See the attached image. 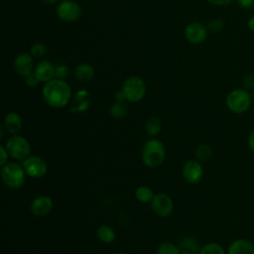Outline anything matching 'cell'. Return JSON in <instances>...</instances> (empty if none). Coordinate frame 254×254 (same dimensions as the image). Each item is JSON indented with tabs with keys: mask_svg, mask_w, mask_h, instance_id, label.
<instances>
[{
	"mask_svg": "<svg viewBox=\"0 0 254 254\" xmlns=\"http://www.w3.org/2000/svg\"><path fill=\"white\" fill-rule=\"evenodd\" d=\"M43 97L48 105L54 108L65 106L71 97L70 86L63 79L54 78L43 87Z\"/></svg>",
	"mask_w": 254,
	"mask_h": 254,
	"instance_id": "6da1fadb",
	"label": "cell"
},
{
	"mask_svg": "<svg viewBox=\"0 0 254 254\" xmlns=\"http://www.w3.org/2000/svg\"><path fill=\"white\" fill-rule=\"evenodd\" d=\"M166 157V150L163 143L157 139L147 141L142 150V161L150 168L162 165Z\"/></svg>",
	"mask_w": 254,
	"mask_h": 254,
	"instance_id": "7a4b0ae2",
	"label": "cell"
},
{
	"mask_svg": "<svg viewBox=\"0 0 254 254\" xmlns=\"http://www.w3.org/2000/svg\"><path fill=\"white\" fill-rule=\"evenodd\" d=\"M225 102L227 108L231 112L242 114L250 108L252 104V95H250L248 90L244 88H235L227 94Z\"/></svg>",
	"mask_w": 254,
	"mask_h": 254,
	"instance_id": "3957f363",
	"label": "cell"
},
{
	"mask_svg": "<svg viewBox=\"0 0 254 254\" xmlns=\"http://www.w3.org/2000/svg\"><path fill=\"white\" fill-rule=\"evenodd\" d=\"M25 170L17 163H7L2 166L1 178L5 186L11 189H19L25 183Z\"/></svg>",
	"mask_w": 254,
	"mask_h": 254,
	"instance_id": "277c9868",
	"label": "cell"
},
{
	"mask_svg": "<svg viewBox=\"0 0 254 254\" xmlns=\"http://www.w3.org/2000/svg\"><path fill=\"white\" fill-rule=\"evenodd\" d=\"M121 90L123 91L126 100L130 102H137L144 97L146 85L141 77L134 75L125 80Z\"/></svg>",
	"mask_w": 254,
	"mask_h": 254,
	"instance_id": "5b68a950",
	"label": "cell"
},
{
	"mask_svg": "<svg viewBox=\"0 0 254 254\" xmlns=\"http://www.w3.org/2000/svg\"><path fill=\"white\" fill-rule=\"evenodd\" d=\"M6 149L9 155L16 160H25L31 153V145L28 140L20 135L15 134L6 142Z\"/></svg>",
	"mask_w": 254,
	"mask_h": 254,
	"instance_id": "8992f818",
	"label": "cell"
},
{
	"mask_svg": "<svg viewBox=\"0 0 254 254\" xmlns=\"http://www.w3.org/2000/svg\"><path fill=\"white\" fill-rule=\"evenodd\" d=\"M22 166L26 174L35 179L44 177L48 172V166L46 162L38 156H29L22 161Z\"/></svg>",
	"mask_w": 254,
	"mask_h": 254,
	"instance_id": "52a82bcc",
	"label": "cell"
},
{
	"mask_svg": "<svg viewBox=\"0 0 254 254\" xmlns=\"http://www.w3.org/2000/svg\"><path fill=\"white\" fill-rule=\"evenodd\" d=\"M57 15L64 22L76 21L81 15L80 6L71 0L62 1L57 7Z\"/></svg>",
	"mask_w": 254,
	"mask_h": 254,
	"instance_id": "ba28073f",
	"label": "cell"
},
{
	"mask_svg": "<svg viewBox=\"0 0 254 254\" xmlns=\"http://www.w3.org/2000/svg\"><path fill=\"white\" fill-rule=\"evenodd\" d=\"M151 207L157 215L166 217L172 213L174 204L172 198L168 194L161 192L154 195L151 200Z\"/></svg>",
	"mask_w": 254,
	"mask_h": 254,
	"instance_id": "9c48e42d",
	"label": "cell"
},
{
	"mask_svg": "<svg viewBox=\"0 0 254 254\" xmlns=\"http://www.w3.org/2000/svg\"><path fill=\"white\" fill-rule=\"evenodd\" d=\"M207 28L199 22H192L185 29V36L187 40L192 44H200L207 37Z\"/></svg>",
	"mask_w": 254,
	"mask_h": 254,
	"instance_id": "30bf717a",
	"label": "cell"
},
{
	"mask_svg": "<svg viewBox=\"0 0 254 254\" xmlns=\"http://www.w3.org/2000/svg\"><path fill=\"white\" fill-rule=\"evenodd\" d=\"M203 176V169L200 163L195 160H190L183 167V177L190 184H197Z\"/></svg>",
	"mask_w": 254,
	"mask_h": 254,
	"instance_id": "8fae6325",
	"label": "cell"
},
{
	"mask_svg": "<svg viewBox=\"0 0 254 254\" xmlns=\"http://www.w3.org/2000/svg\"><path fill=\"white\" fill-rule=\"evenodd\" d=\"M14 67L16 72L23 77H27L33 70L32 55L28 53L19 54L14 60Z\"/></svg>",
	"mask_w": 254,
	"mask_h": 254,
	"instance_id": "7c38bea8",
	"label": "cell"
},
{
	"mask_svg": "<svg viewBox=\"0 0 254 254\" xmlns=\"http://www.w3.org/2000/svg\"><path fill=\"white\" fill-rule=\"evenodd\" d=\"M31 212L36 216H45L53 208V200L48 195H41L36 197L31 203Z\"/></svg>",
	"mask_w": 254,
	"mask_h": 254,
	"instance_id": "4fadbf2b",
	"label": "cell"
},
{
	"mask_svg": "<svg viewBox=\"0 0 254 254\" xmlns=\"http://www.w3.org/2000/svg\"><path fill=\"white\" fill-rule=\"evenodd\" d=\"M89 103H90V97H89L88 91L85 89H80L73 96L69 110L73 113L84 112L85 110L88 109Z\"/></svg>",
	"mask_w": 254,
	"mask_h": 254,
	"instance_id": "5bb4252c",
	"label": "cell"
},
{
	"mask_svg": "<svg viewBox=\"0 0 254 254\" xmlns=\"http://www.w3.org/2000/svg\"><path fill=\"white\" fill-rule=\"evenodd\" d=\"M227 254H254V244L246 238L235 239L228 246Z\"/></svg>",
	"mask_w": 254,
	"mask_h": 254,
	"instance_id": "9a60e30c",
	"label": "cell"
},
{
	"mask_svg": "<svg viewBox=\"0 0 254 254\" xmlns=\"http://www.w3.org/2000/svg\"><path fill=\"white\" fill-rule=\"evenodd\" d=\"M56 66L49 61L39 63L35 68V73L40 81L48 82L55 77Z\"/></svg>",
	"mask_w": 254,
	"mask_h": 254,
	"instance_id": "2e32d148",
	"label": "cell"
},
{
	"mask_svg": "<svg viewBox=\"0 0 254 254\" xmlns=\"http://www.w3.org/2000/svg\"><path fill=\"white\" fill-rule=\"evenodd\" d=\"M4 127L12 134H17L22 128V119L16 112H9L4 118Z\"/></svg>",
	"mask_w": 254,
	"mask_h": 254,
	"instance_id": "e0dca14e",
	"label": "cell"
},
{
	"mask_svg": "<svg viewBox=\"0 0 254 254\" xmlns=\"http://www.w3.org/2000/svg\"><path fill=\"white\" fill-rule=\"evenodd\" d=\"M181 254H199L200 247L197 241L192 237L183 238L178 245Z\"/></svg>",
	"mask_w": 254,
	"mask_h": 254,
	"instance_id": "ac0fdd59",
	"label": "cell"
},
{
	"mask_svg": "<svg viewBox=\"0 0 254 254\" xmlns=\"http://www.w3.org/2000/svg\"><path fill=\"white\" fill-rule=\"evenodd\" d=\"M74 75H75V78L78 79L79 81L87 82L92 79L94 75V69L90 64H82L75 68Z\"/></svg>",
	"mask_w": 254,
	"mask_h": 254,
	"instance_id": "d6986e66",
	"label": "cell"
},
{
	"mask_svg": "<svg viewBox=\"0 0 254 254\" xmlns=\"http://www.w3.org/2000/svg\"><path fill=\"white\" fill-rule=\"evenodd\" d=\"M96 235H97L98 239L103 243L113 242L114 239H115V236H116L115 231L113 230V228H111L107 224L100 225L96 230Z\"/></svg>",
	"mask_w": 254,
	"mask_h": 254,
	"instance_id": "ffe728a7",
	"label": "cell"
},
{
	"mask_svg": "<svg viewBox=\"0 0 254 254\" xmlns=\"http://www.w3.org/2000/svg\"><path fill=\"white\" fill-rule=\"evenodd\" d=\"M154 193H153V190L149 188V187H146V186H141L139 187L136 191H135V196L136 198L140 201V202H143V203H146V202H150L153 197H154Z\"/></svg>",
	"mask_w": 254,
	"mask_h": 254,
	"instance_id": "44dd1931",
	"label": "cell"
},
{
	"mask_svg": "<svg viewBox=\"0 0 254 254\" xmlns=\"http://www.w3.org/2000/svg\"><path fill=\"white\" fill-rule=\"evenodd\" d=\"M127 112V105L124 101H115L110 107V114L114 118H122Z\"/></svg>",
	"mask_w": 254,
	"mask_h": 254,
	"instance_id": "7402d4cb",
	"label": "cell"
},
{
	"mask_svg": "<svg viewBox=\"0 0 254 254\" xmlns=\"http://www.w3.org/2000/svg\"><path fill=\"white\" fill-rule=\"evenodd\" d=\"M146 131L150 136H155L161 131V121L159 118L153 116L146 122Z\"/></svg>",
	"mask_w": 254,
	"mask_h": 254,
	"instance_id": "603a6c76",
	"label": "cell"
},
{
	"mask_svg": "<svg viewBox=\"0 0 254 254\" xmlns=\"http://www.w3.org/2000/svg\"><path fill=\"white\" fill-rule=\"evenodd\" d=\"M199 254H225V251L220 244L209 242L201 247Z\"/></svg>",
	"mask_w": 254,
	"mask_h": 254,
	"instance_id": "cb8c5ba5",
	"label": "cell"
},
{
	"mask_svg": "<svg viewBox=\"0 0 254 254\" xmlns=\"http://www.w3.org/2000/svg\"><path fill=\"white\" fill-rule=\"evenodd\" d=\"M195 155L199 161H207L212 156V149L207 144L199 145L195 150Z\"/></svg>",
	"mask_w": 254,
	"mask_h": 254,
	"instance_id": "d4e9b609",
	"label": "cell"
},
{
	"mask_svg": "<svg viewBox=\"0 0 254 254\" xmlns=\"http://www.w3.org/2000/svg\"><path fill=\"white\" fill-rule=\"evenodd\" d=\"M157 254H181L177 245L171 242H163L157 249Z\"/></svg>",
	"mask_w": 254,
	"mask_h": 254,
	"instance_id": "484cf974",
	"label": "cell"
},
{
	"mask_svg": "<svg viewBox=\"0 0 254 254\" xmlns=\"http://www.w3.org/2000/svg\"><path fill=\"white\" fill-rule=\"evenodd\" d=\"M47 47L42 44V43H37V44H34L31 49H30V53L33 57H36V58H42L44 57L46 54H47Z\"/></svg>",
	"mask_w": 254,
	"mask_h": 254,
	"instance_id": "4316f807",
	"label": "cell"
},
{
	"mask_svg": "<svg viewBox=\"0 0 254 254\" xmlns=\"http://www.w3.org/2000/svg\"><path fill=\"white\" fill-rule=\"evenodd\" d=\"M224 23L220 19H212L207 24V30L211 33H219L223 30Z\"/></svg>",
	"mask_w": 254,
	"mask_h": 254,
	"instance_id": "83f0119b",
	"label": "cell"
},
{
	"mask_svg": "<svg viewBox=\"0 0 254 254\" xmlns=\"http://www.w3.org/2000/svg\"><path fill=\"white\" fill-rule=\"evenodd\" d=\"M68 75V67L64 64H59L55 68V78L64 79Z\"/></svg>",
	"mask_w": 254,
	"mask_h": 254,
	"instance_id": "f1b7e54d",
	"label": "cell"
},
{
	"mask_svg": "<svg viewBox=\"0 0 254 254\" xmlns=\"http://www.w3.org/2000/svg\"><path fill=\"white\" fill-rule=\"evenodd\" d=\"M242 85L244 89L249 90L254 88V74L248 73L242 78Z\"/></svg>",
	"mask_w": 254,
	"mask_h": 254,
	"instance_id": "f546056e",
	"label": "cell"
},
{
	"mask_svg": "<svg viewBox=\"0 0 254 254\" xmlns=\"http://www.w3.org/2000/svg\"><path fill=\"white\" fill-rule=\"evenodd\" d=\"M39 82H40V80H39V78L37 77V75H36L35 72H34V73H31L30 75H28V76L26 77V83H27V85L30 86V87H35V86H37V85L39 84Z\"/></svg>",
	"mask_w": 254,
	"mask_h": 254,
	"instance_id": "4dcf8cb0",
	"label": "cell"
},
{
	"mask_svg": "<svg viewBox=\"0 0 254 254\" xmlns=\"http://www.w3.org/2000/svg\"><path fill=\"white\" fill-rule=\"evenodd\" d=\"M237 4L243 9H252L254 7V0H236Z\"/></svg>",
	"mask_w": 254,
	"mask_h": 254,
	"instance_id": "1f68e13d",
	"label": "cell"
},
{
	"mask_svg": "<svg viewBox=\"0 0 254 254\" xmlns=\"http://www.w3.org/2000/svg\"><path fill=\"white\" fill-rule=\"evenodd\" d=\"M0 153H1V162H0V165L1 166H4L5 164H7V160H8V151L6 149V147L4 146H0Z\"/></svg>",
	"mask_w": 254,
	"mask_h": 254,
	"instance_id": "d6a6232c",
	"label": "cell"
},
{
	"mask_svg": "<svg viewBox=\"0 0 254 254\" xmlns=\"http://www.w3.org/2000/svg\"><path fill=\"white\" fill-rule=\"evenodd\" d=\"M207 2H209L210 4L216 5V6H225L230 4L233 0H206Z\"/></svg>",
	"mask_w": 254,
	"mask_h": 254,
	"instance_id": "836d02e7",
	"label": "cell"
},
{
	"mask_svg": "<svg viewBox=\"0 0 254 254\" xmlns=\"http://www.w3.org/2000/svg\"><path fill=\"white\" fill-rule=\"evenodd\" d=\"M247 143H248V147H249V149L254 153V129H253V130L251 131V133L249 134Z\"/></svg>",
	"mask_w": 254,
	"mask_h": 254,
	"instance_id": "e575fe53",
	"label": "cell"
},
{
	"mask_svg": "<svg viewBox=\"0 0 254 254\" xmlns=\"http://www.w3.org/2000/svg\"><path fill=\"white\" fill-rule=\"evenodd\" d=\"M114 97H115V100H116V101H124V100H126L125 95H124V93H123L122 90L117 91V92L114 94Z\"/></svg>",
	"mask_w": 254,
	"mask_h": 254,
	"instance_id": "d590c367",
	"label": "cell"
},
{
	"mask_svg": "<svg viewBox=\"0 0 254 254\" xmlns=\"http://www.w3.org/2000/svg\"><path fill=\"white\" fill-rule=\"evenodd\" d=\"M247 27L248 29L254 33V15L252 17H250L247 21Z\"/></svg>",
	"mask_w": 254,
	"mask_h": 254,
	"instance_id": "8d00e7d4",
	"label": "cell"
},
{
	"mask_svg": "<svg viewBox=\"0 0 254 254\" xmlns=\"http://www.w3.org/2000/svg\"><path fill=\"white\" fill-rule=\"evenodd\" d=\"M44 3H46V4H54V3H56L58 0H42Z\"/></svg>",
	"mask_w": 254,
	"mask_h": 254,
	"instance_id": "74e56055",
	"label": "cell"
},
{
	"mask_svg": "<svg viewBox=\"0 0 254 254\" xmlns=\"http://www.w3.org/2000/svg\"><path fill=\"white\" fill-rule=\"evenodd\" d=\"M252 98L254 99V90H253V93H252Z\"/></svg>",
	"mask_w": 254,
	"mask_h": 254,
	"instance_id": "f35d334b",
	"label": "cell"
},
{
	"mask_svg": "<svg viewBox=\"0 0 254 254\" xmlns=\"http://www.w3.org/2000/svg\"><path fill=\"white\" fill-rule=\"evenodd\" d=\"M114 254H123V253H119V252H118V253H114Z\"/></svg>",
	"mask_w": 254,
	"mask_h": 254,
	"instance_id": "ab89813d",
	"label": "cell"
}]
</instances>
